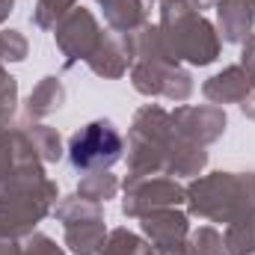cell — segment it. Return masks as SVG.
I'll use <instances>...</instances> for the list:
<instances>
[{"label": "cell", "instance_id": "1", "mask_svg": "<svg viewBox=\"0 0 255 255\" xmlns=\"http://www.w3.org/2000/svg\"><path fill=\"white\" fill-rule=\"evenodd\" d=\"M122 151V139L110 125H86L80 133L71 136L68 145V157L77 169H98V166H110L119 160Z\"/></svg>", "mask_w": 255, "mask_h": 255}]
</instances>
